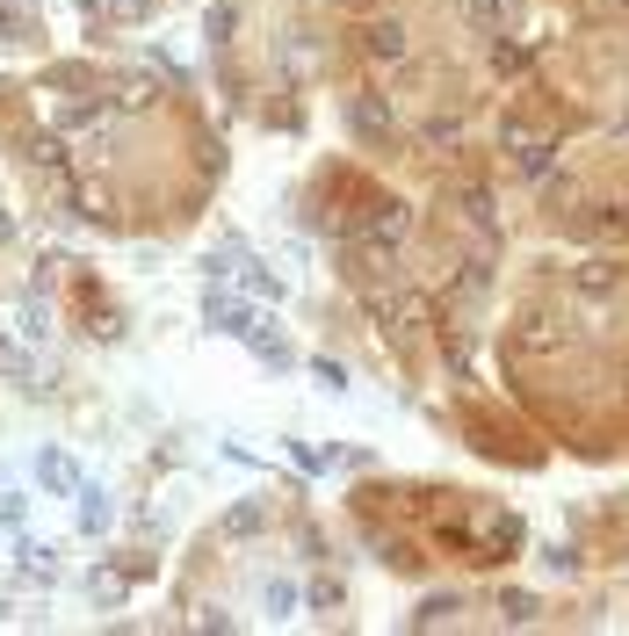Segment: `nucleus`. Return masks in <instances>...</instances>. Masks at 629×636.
I'll return each mask as SVG.
<instances>
[{
	"label": "nucleus",
	"instance_id": "obj_1",
	"mask_svg": "<svg viewBox=\"0 0 629 636\" xmlns=\"http://www.w3.org/2000/svg\"><path fill=\"white\" fill-rule=\"evenodd\" d=\"M499 153H507V174H514V181H542V174L558 167V138H550V131H528V123H514V116H507Z\"/></svg>",
	"mask_w": 629,
	"mask_h": 636
},
{
	"label": "nucleus",
	"instance_id": "obj_2",
	"mask_svg": "<svg viewBox=\"0 0 629 636\" xmlns=\"http://www.w3.org/2000/svg\"><path fill=\"white\" fill-rule=\"evenodd\" d=\"M340 116H348V131H355L362 145H384V138H398V116H391V102L377 94V87L348 94V102H340Z\"/></svg>",
	"mask_w": 629,
	"mask_h": 636
},
{
	"label": "nucleus",
	"instance_id": "obj_3",
	"mask_svg": "<svg viewBox=\"0 0 629 636\" xmlns=\"http://www.w3.org/2000/svg\"><path fill=\"white\" fill-rule=\"evenodd\" d=\"M362 52L377 58V66H405V52H413V36H405V22L398 15H377L362 30Z\"/></svg>",
	"mask_w": 629,
	"mask_h": 636
},
{
	"label": "nucleus",
	"instance_id": "obj_4",
	"mask_svg": "<svg viewBox=\"0 0 629 636\" xmlns=\"http://www.w3.org/2000/svg\"><path fill=\"white\" fill-rule=\"evenodd\" d=\"M36 484H44L52 499H80L88 478H80V464H72L66 448H36Z\"/></svg>",
	"mask_w": 629,
	"mask_h": 636
},
{
	"label": "nucleus",
	"instance_id": "obj_5",
	"mask_svg": "<svg viewBox=\"0 0 629 636\" xmlns=\"http://www.w3.org/2000/svg\"><path fill=\"white\" fill-rule=\"evenodd\" d=\"M203 311H210V326H217V333H232V341H246V333H254V311H246V297L217 290V282H210Z\"/></svg>",
	"mask_w": 629,
	"mask_h": 636
},
{
	"label": "nucleus",
	"instance_id": "obj_6",
	"mask_svg": "<svg viewBox=\"0 0 629 636\" xmlns=\"http://www.w3.org/2000/svg\"><path fill=\"white\" fill-rule=\"evenodd\" d=\"M246 347H254V361H261V369H290V361H297V347H290V341L276 333V319H254Z\"/></svg>",
	"mask_w": 629,
	"mask_h": 636
},
{
	"label": "nucleus",
	"instance_id": "obj_7",
	"mask_svg": "<svg viewBox=\"0 0 629 636\" xmlns=\"http://www.w3.org/2000/svg\"><path fill=\"white\" fill-rule=\"evenodd\" d=\"M449 203L463 210V224H471V232H485V239H492V189H485V181H456Z\"/></svg>",
	"mask_w": 629,
	"mask_h": 636
},
{
	"label": "nucleus",
	"instance_id": "obj_8",
	"mask_svg": "<svg viewBox=\"0 0 629 636\" xmlns=\"http://www.w3.org/2000/svg\"><path fill=\"white\" fill-rule=\"evenodd\" d=\"M109 521H116V499L102 484H80V535H109Z\"/></svg>",
	"mask_w": 629,
	"mask_h": 636
},
{
	"label": "nucleus",
	"instance_id": "obj_9",
	"mask_svg": "<svg viewBox=\"0 0 629 636\" xmlns=\"http://www.w3.org/2000/svg\"><path fill=\"white\" fill-rule=\"evenodd\" d=\"M22 579H30V585L58 579V550H52V543H22Z\"/></svg>",
	"mask_w": 629,
	"mask_h": 636
},
{
	"label": "nucleus",
	"instance_id": "obj_10",
	"mask_svg": "<svg viewBox=\"0 0 629 636\" xmlns=\"http://www.w3.org/2000/svg\"><path fill=\"white\" fill-rule=\"evenodd\" d=\"M30 36H36L30 8H15V0H0V44H30Z\"/></svg>",
	"mask_w": 629,
	"mask_h": 636
},
{
	"label": "nucleus",
	"instance_id": "obj_11",
	"mask_svg": "<svg viewBox=\"0 0 629 636\" xmlns=\"http://www.w3.org/2000/svg\"><path fill=\"white\" fill-rule=\"evenodd\" d=\"M261 607H268V622H290V615H297V585H290V579H268Z\"/></svg>",
	"mask_w": 629,
	"mask_h": 636
},
{
	"label": "nucleus",
	"instance_id": "obj_12",
	"mask_svg": "<svg viewBox=\"0 0 629 636\" xmlns=\"http://www.w3.org/2000/svg\"><path fill=\"white\" fill-rule=\"evenodd\" d=\"M239 282H246L254 297H268V304L282 297V276H276V268H261V260H239Z\"/></svg>",
	"mask_w": 629,
	"mask_h": 636
},
{
	"label": "nucleus",
	"instance_id": "obj_13",
	"mask_svg": "<svg viewBox=\"0 0 629 636\" xmlns=\"http://www.w3.org/2000/svg\"><path fill=\"white\" fill-rule=\"evenodd\" d=\"M232 30H239V8H232V0H225V8H210V15H203V36H210V44H217V52H225V44H232Z\"/></svg>",
	"mask_w": 629,
	"mask_h": 636
},
{
	"label": "nucleus",
	"instance_id": "obj_14",
	"mask_svg": "<svg viewBox=\"0 0 629 636\" xmlns=\"http://www.w3.org/2000/svg\"><path fill=\"white\" fill-rule=\"evenodd\" d=\"M340 601H348V593H340V579H333V571H318V579H312V607H318V615H333Z\"/></svg>",
	"mask_w": 629,
	"mask_h": 636
},
{
	"label": "nucleus",
	"instance_id": "obj_15",
	"mask_svg": "<svg viewBox=\"0 0 629 636\" xmlns=\"http://www.w3.org/2000/svg\"><path fill=\"white\" fill-rule=\"evenodd\" d=\"M44 333H52V311H44V297H30L22 304V341H44Z\"/></svg>",
	"mask_w": 629,
	"mask_h": 636
},
{
	"label": "nucleus",
	"instance_id": "obj_16",
	"mask_svg": "<svg viewBox=\"0 0 629 636\" xmlns=\"http://www.w3.org/2000/svg\"><path fill=\"white\" fill-rule=\"evenodd\" d=\"M312 377L326 383V391H348V369H340V361H333V355H312Z\"/></svg>",
	"mask_w": 629,
	"mask_h": 636
},
{
	"label": "nucleus",
	"instance_id": "obj_17",
	"mask_svg": "<svg viewBox=\"0 0 629 636\" xmlns=\"http://www.w3.org/2000/svg\"><path fill=\"white\" fill-rule=\"evenodd\" d=\"M0 521L22 528V521H30V492H0Z\"/></svg>",
	"mask_w": 629,
	"mask_h": 636
},
{
	"label": "nucleus",
	"instance_id": "obj_18",
	"mask_svg": "<svg viewBox=\"0 0 629 636\" xmlns=\"http://www.w3.org/2000/svg\"><path fill=\"white\" fill-rule=\"evenodd\" d=\"M0 377H30V355H22V347H8V341H0Z\"/></svg>",
	"mask_w": 629,
	"mask_h": 636
},
{
	"label": "nucleus",
	"instance_id": "obj_19",
	"mask_svg": "<svg viewBox=\"0 0 629 636\" xmlns=\"http://www.w3.org/2000/svg\"><path fill=\"white\" fill-rule=\"evenodd\" d=\"M109 15H123V22H145V15H153V0H109Z\"/></svg>",
	"mask_w": 629,
	"mask_h": 636
},
{
	"label": "nucleus",
	"instance_id": "obj_20",
	"mask_svg": "<svg viewBox=\"0 0 629 636\" xmlns=\"http://www.w3.org/2000/svg\"><path fill=\"white\" fill-rule=\"evenodd\" d=\"M0 239H15V217H8V210H0Z\"/></svg>",
	"mask_w": 629,
	"mask_h": 636
},
{
	"label": "nucleus",
	"instance_id": "obj_21",
	"mask_svg": "<svg viewBox=\"0 0 629 636\" xmlns=\"http://www.w3.org/2000/svg\"><path fill=\"white\" fill-rule=\"evenodd\" d=\"M348 8H369V0H348Z\"/></svg>",
	"mask_w": 629,
	"mask_h": 636
}]
</instances>
